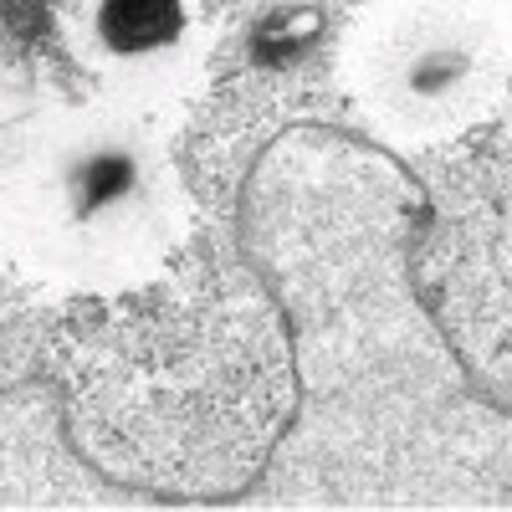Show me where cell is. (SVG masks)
<instances>
[{
	"instance_id": "obj_5",
	"label": "cell",
	"mask_w": 512,
	"mask_h": 512,
	"mask_svg": "<svg viewBox=\"0 0 512 512\" xmlns=\"http://www.w3.org/2000/svg\"><path fill=\"white\" fill-rule=\"evenodd\" d=\"M497 11H502V21H507V31H512V0H502V6H497Z\"/></svg>"
},
{
	"instance_id": "obj_4",
	"label": "cell",
	"mask_w": 512,
	"mask_h": 512,
	"mask_svg": "<svg viewBox=\"0 0 512 512\" xmlns=\"http://www.w3.org/2000/svg\"><path fill=\"white\" fill-rule=\"evenodd\" d=\"M36 113H41L36 98H26L16 88H0V216H6V200H11V185H16V169H21Z\"/></svg>"
},
{
	"instance_id": "obj_3",
	"label": "cell",
	"mask_w": 512,
	"mask_h": 512,
	"mask_svg": "<svg viewBox=\"0 0 512 512\" xmlns=\"http://www.w3.org/2000/svg\"><path fill=\"white\" fill-rule=\"evenodd\" d=\"M62 26L103 98L139 113L180 98L210 52L200 0H67Z\"/></svg>"
},
{
	"instance_id": "obj_1",
	"label": "cell",
	"mask_w": 512,
	"mask_h": 512,
	"mask_svg": "<svg viewBox=\"0 0 512 512\" xmlns=\"http://www.w3.org/2000/svg\"><path fill=\"white\" fill-rule=\"evenodd\" d=\"M190 200L139 108H41L0 216V246L36 282L123 292L180 251Z\"/></svg>"
},
{
	"instance_id": "obj_2",
	"label": "cell",
	"mask_w": 512,
	"mask_h": 512,
	"mask_svg": "<svg viewBox=\"0 0 512 512\" xmlns=\"http://www.w3.org/2000/svg\"><path fill=\"white\" fill-rule=\"evenodd\" d=\"M338 67L384 139L431 149L497 113L512 82V31L487 0H374Z\"/></svg>"
}]
</instances>
